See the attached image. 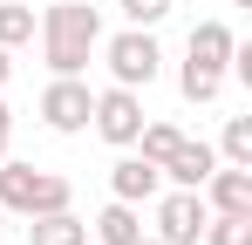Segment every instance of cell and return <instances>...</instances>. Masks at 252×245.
I'll use <instances>...</instances> for the list:
<instances>
[{
    "mask_svg": "<svg viewBox=\"0 0 252 245\" xmlns=\"http://www.w3.org/2000/svg\"><path fill=\"white\" fill-rule=\"evenodd\" d=\"M109 191H116L123 204H150L157 191H164V170H157L150 157H123L116 170H109Z\"/></svg>",
    "mask_w": 252,
    "mask_h": 245,
    "instance_id": "9c48e42d",
    "label": "cell"
},
{
    "mask_svg": "<svg viewBox=\"0 0 252 245\" xmlns=\"http://www.w3.org/2000/svg\"><path fill=\"white\" fill-rule=\"evenodd\" d=\"M0 232H7V211H0Z\"/></svg>",
    "mask_w": 252,
    "mask_h": 245,
    "instance_id": "7402d4cb",
    "label": "cell"
},
{
    "mask_svg": "<svg viewBox=\"0 0 252 245\" xmlns=\"http://www.w3.org/2000/svg\"><path fill=\"white\" fill-rule=\"evenodd\" d=\"M7 136H14V109L0 102V157H7Z\"/></svg>",
    "mask_w": 252,
    "mask_h": 245,
    "instance_id": "ac0fdd59",
    "label": "cell"
},
{
    "mask_svg": "<svg viewBox=\"0 0 252 245\" xmlns=\"http://www.w3.org/2000/svg\"><path fill=\"white\" fill-rule=\"evenodd\" d=\"M198 245H252V218H232V211H211Z\"/></svg>",
    "mask_w": 252,
    "mask_h": 245,
    "instance_id": "4fadbf2b",
    "label": "cell"
},
{
    "mask_svg": "<svg viewBox=\"0 0 252 245\" xmlns=\"http://www.w3.org/2000/svg\"><path fill=\"white\" fill-rule=\"evenodd\" d=\"M143 239V218H136V204L109 198L102 204V218H95V245H136Z\"/></svg>",
    "mask_w": 252,
    "mask_h": 245,
    "instance_id": "7c38bea8",
    "label": "cell"
},
{
    "mask_svg": "<svg viewBox=\"0 0 252 245\" xmlns=\"http://www.w3.org/2000/svg\"><path fill=\"white\" fill-rule=\"evenodd\" d=\"M211 170H218V150H211V143H191V136H177V150L164 157V177L184 184V191H198Z\"/></svg>",
    "mask_w": 252,
    "mask_h": 245,
    "instance_id": "30bf717a",
    "label": "cell"
},
{
    "mask_svg": "<svg viewBox=\"0 0 252 245\" xmlns=\"http://www.w3.org/2000/svg\"><path fill=\"white\" fill-rule=\"evenodd\" d=\"M89 109H95V95H89L82 75H55L41 89V122L55 129V136H82V129H89Z\"/></svg>",
    "mask_w": 252,
    "mask_h": 245,
    "instance_id": "5b68a950",
    "label": "cell"
},
{
    "mask_svg": "<svg viewBox=\"0 0 252 245\" xmlns=\"http://www.w3.org/2000/svg\"><path fill=\"white\" fill-rule=\"evenodd\" d=\"M205 211H232V218H252V170L246 163H218L205 184H198Z\"/></svg>",
    "mask_w": 252,
    "mask_h": 245,
    "instance_id": "52a82bcc",
    "label": "cell"
},
{
    "mask_svg": "<svg viewBox=\"0 0 252 245\" xmlns=\"http://www.w3.org/2000/svg\"><path fill=\"white\" fill-rule=\"evenodd\" d=\"M102 61H109V75L123 82V89H150L157 68H164V48H157L150 28H123V34L102 41Z\"/></svg>",
    "mask_w": 252,
    "mask_h": 245,
    "instance_id": "3957f363",
    "label": "cell"
},
{
    "mask_svg": "<svg viewBox=\"0 0 252 245\" xmlns=\"http://www.w3.org/2000/svg\"><path fill=\"white\" fill-rule=\"evenodd\" d=\"M205 218H211V211H205V198L177 184L170 198H157V239H164V245H198Z\"/></svg>",
    "mask_w": 252,
    "mask_h": 245,
    "instance_id": "8992f818",
    "label": "cell"
},
{
    "mask_svg": "<svg viewBox=\"0 0 252 245\" xmlns=\"http://www.w3.org/2000/svg\"><path fill=\"white\" fill-rule=\"evenodd\" d=\"M218 157H225V163H246V170H252V116H225Z\"/></svg>",
    "mask_w": 252,
    "mask_h": 245,
    "instance_id": "9a60e30c",
    "label": "cell"
},
{
    "mask_svg": "<svg viewBox=\"0 0 252 245\" xmlns=\"http://www.w3.org/2000/svg\"><path fill=\"white\" fill-rule=\"evenodd\" d=\"M68 204H75V184H68L62 170H41V163L0 157V211L41 218V211H68Z\"/></svg>",
    "mask_w": 252,
    "mask_h": 245,
    "instance_id": "7a4b0ae2",
    "label": "cell"
},
{
    "mask_svg": "<svg viewBox=\"0 0 252 245\" xmlns=\"http://www.w3.org/2000/svg\"><path fill=\"white\" fill-rule=\"evenodd\" d=\"M89 122H95V136H102V143L129 150V143H136V129H143V95H136V89H123V82H109V89L95 95Z\"/></svg>",
    "mask_w": 252,
    "mask_h": 245,
    "instance_id": "277c9868",
    "label": "cell"
},
{
    "mask_svg": "<svg viewBox=\"0 0 252 245\" xmlns=\"http://www.w3.org/2000/svg\"><path fill=\"white\" fill-rule=\"evenodd\" d=\"M225 7H252V0H225Z\"/></svg>",
    "mask_w": 252,
    "mask_h": 245,
    "instance_id": "ffe728a7",
    "label": "cell"
},
{
    "mask_svg": "<svg viewBox=\"0 0 252 245\" xmlns=\"http://www.w3.org/2000/svg\"><path fill=\"white\" fill-rule=\"evenodd\" d=\"M7 75H14V55H7V48H0V89H7Z\"/></svg>",
    "mask_w": 252,
    "mask_h": 245,
    "instance_id": "d6986e66",
    "label": "cell"
},
{
    "mask_svg": "<svg viewBox=\"0 0 252 245\" xmlns=\"http://www.w3.org/2000/svg\"><path fill=\"white\" fill-rule=\"evenodd\" d=\"M21 41H34V7H21V0H0V48L14 55Z\"/></svg>",
    "mask_w": 252,
    "mask_h": 245,
    "instance_id": "5bb4252c",
    "label": "cell"
},
{
    "mask_svg": "<svg viewBox=\"0 0 252 245\" xmlns=\"http://www.w3.org/2000/svg\"><path fill=\"white\" fill-rule=\"evenodd\" d=\"M177 89H184V102H218L225 75H205V68H177Z\"/></svg>",
    "mask_w": 252,
    "mask_h": 245,
    "instance_id": "2e32d148",
    "label": "cell"
},
{
    "mask_svg": "<svg viewBox=\"0 0 252 245\" xmlns=\"http://www.w3.org/2000/svg\"><path fill=\"white\" fill-rule=\"evenodd\" d=\"M136 245H164V239H136Z\"/></svg>",
    "mask_w": 252,
    "mask_h": 245,
    "instance_id": "44dd1931",
    "label": "cell"
},
{
    "mask_svg": "<svg viewBox=\"0 0 252 245\" xmlns=\"http://www.w3.org/2000/svg\"><path fill=\"white\" fill-rule=\"evenodd\" d=\"M232 28L225 21H198L191 41H184V68H205V75H232Z\"/></svg>",
    "mask_w": 252,
    "mask_h": 245,
    "instance_id": "ba28073f",
    "label": "cell"
},
{
    "mask_svg": "<svg viewBox=\"0 0 252 245\" xmlns=\"http://www.w3.org/2000/svg\"><path fill=\"white\" fill-rule=\"evenodd\" d=\"M116 7H123V21H129V28H157V21H164L177 0H116Z\"/></svg>",
    "mask_w": 252,
    "mask_h": 245,
    "instance_id": "e0dca14e",
    "label": "cell"
},
{
    "mask_svg": "<svg viewBox=\"0 0 252 245\" xmlns=\"http://www.w3.org/2000/svg\"><path fill=\"white\" fill-rule=\"evenodd\" d=\"M28 245H89V225L75 211H41L28 218Z\"/></svg>",
    "mask_w": 252,
    "mask_h": 245,
    "instance_id": "8fae6325",
    "label": "cell"
},
{
    "mask_svg": "<svg viewBox=\"0 0 252 245\" xmlns=\"http://www.w3.org/2000/svg\"><path fill=\"white\" fill-rule=\"evenodd\" d=\"M34 34H41V61L55 75H82L89 55L102 48V14H95L89 0H55Z\"/></svg>",
    "mask_w": 252,
    "mask_h": 245,
    "instance_id": "6da1fadb",
    "label": "cell"
}]
</instances>
